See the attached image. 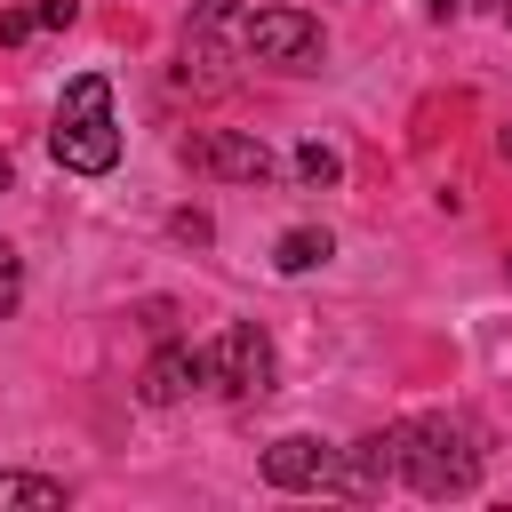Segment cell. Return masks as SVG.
Listing matches in <instances>:
<instances>
[{
  "instance_id": "9a60e30c",
  "label": "cell",
  "mask_w": 512,
  "mask_h": 512,
  "mask_svg": "<svg viewBox=\"0 0 512 512\" xmlns=\"http://www.w3.org/2000/svg\"><path fill=\"white\" fill-rule=\"evenodd\" d=\"M504 160H512V128H504Z\"/></svg>"
},
{
  "instance_id": "5b68a950",
  "label": "cell",
  "mask_w": 512,
  "mask_h": 512,
  "mask_svg": "<svg viewBox=\"0 0 512 512\" xmlns=\"http://www.w3.org/2000/svg\"><path fill=\"white\" fill-rule=\"evenodd\" d=\"M184 160H192L200 176H224V184H264V176H272V144H264V136H240V128L192 136Z\"/></svg>"
},
{
  "instance_id": "ba28073f",
  "label": "cell",
  "mask_w": 512,
  "mask_h": 512,
  "mask_svg": "<svg viewBox=\"0 0 512 512\" xmlns=\"http://www.w3.org/2000/svg\"><path fill=\"white\" fill-rule=\"evenodd\" d=\"M0 504H16V512H64V480H40V472H0Z\"/></svg>"
},
{
  "instance_id": "7a4b0ae2",
  "label": "cell",
  "mask_w": 512,
  "mask_h": 512,
  "mask_svg": "<svg viewBox=\"0 0 512 512\" xmlns=\"http://www.w3.org/2000/svg\"><path fill=\"white\" fill-rule=\"evenodd\" d=\"M48 152H56V168H72V176H104V168L120 160V120H112V80H104V72L64 80L56 120H48Z\"/></svg>"
},
{
  "instance_id": "8992f818",
  "label": "cell",
  "mask_w": 512,
  "mask_h": 512,
  "mask_svg": "<svg viewBox=\"0 0 512 512\" xmlns=\"http://www.w3.org/2000/svg\"><path fill=\"white\" fill-rule=\"evenodd\" d=\"M208 384V352H192V344H160L152 360H144V376H136V392L152 400V408H176V400H192Z\"/></svg>"
},
{
  "instance_id": "3957f363",
  "label": "cell",
  "mask_w": 512,
  "mask_h": 512,
  "mask_svg": "<svg viewBox=\"0 0 512 512\" xmlns=\"http://www.w3.org/2000/svg\"><path fill=\"white\" fill-rule=\"evenodd\" d=\"M224 24L240 32V56L280 64V72H312V64L328 56L320 16H304V8H240V16H224Z\"/></svg>"
},
{
  "instance_id": "52a82bcc",
  "label": "cell",
  "mask_w": 512,
  "mask_h": 512,
  "mask_svg": "<svg viewBox=\"0 0 512 512\" xmlns=\"http://www.w3.org/2000/svg\"><path fill=\"white\" fill-rule=\"evenodd\" d=\"M328 256H336V240H328L320 224H296V232L272 240V272H312V264H328Z\"/></svg>"
},
{
  "instance_id": "30bf717a",
  "label": "cell",
  "mask_w": 512,
  "mask_h": 512,
  "mask_svg": "<svg viewBox=\"0 0 512 512\" xmlns=\"http://www.w3.org/2000/svg\"><path fill=\"white\" fill-rule=\"evenodd\" d=\"M16 296H24V256H16L8 240H0V320L16 312Z\"/></svg>"
},
{
  "instance_id": "2e32d148",
  "label": "cell",
  "mask_w": 512,
  "mask_h": 512,
  "mask_svg": "<svg viewBox=\"0 0 512 512\" xmlns=\"http://www.w3.org/2000/svg\"><path fill=\"white\" fill-rule=\"evenodd\" d=\"M504 24H512V0H504Z\"/></svg>"
},
{
  "instance_id": "4fadbf2b",
  "label": "cell",
  "mask_w": 512,
  "mask_h": 512,
  "mask_svg": "<svg viewBox=\"0 0 512 512\" xmlns=\"http://www.w3.org/2000/svg\"><path fill=\"white\" fill-rule=\"evenodd\" d=\"M424 8H432V16H464V0H424Z\"/></svg>"
},
{
  "instance_id": "8fae6325",
  "label": "cell",
  "mask_w": 512,
  "mask_h": 512,
  "mask_svg": "<svg viewBox=\"0 0 512 512\" xmlns=\"http://www.w3.org/2000/svg\"><path fill=\"white\" fill-rule=\"evenodd\" d=\"M32 32H40V16H32V8H0V40H8V48H16V40H32Z\"/></svg>"
},
{
  "instance_id": "277c9868",
  "label": "cell",
  "mask_w": 512,
  "mask_h": 512,
  "mask_svg": "<svg viewBox=\"0 0 512 512\" xmlns=\"http://www.w3.org/2000/svg\"><path fill=\"white\" fill-rule=\"evenodd\" d=\"M208 384L232 392V400H264L272 392V336L256 320H232L216 344H208Z\"/></svg>"
},
{
  "instance_id": "9c48e42d",
  "label": "cell",
  "mask_w": 512,
  "mask_h": 512,
  "mask_svg": "<svg viewBox=\"0 0 512 512\" xmlns=\"http://www.w3.org/2000/svg\"><path fill=\"white\" fill-rule=\"evenodd\" d=\"M296 176H304V184H336V176H344V160H336L328 144H296Z\"/></svg>"
},
{
  "instance_id": "6da1fadb",
  "label": "cell",
  "mask_w": 512,
  "mask_h": 512,
  "mask_svg": "<svg viewBox=\"0 0 512 512\" xmlns=\"http://www.w3.org/2000/svg\"><path fill=\"white\" fill-rule=\"evenodd\" d=\"M384 440H392V472L416 496H472L480 488V432L464 416H408Z\"/></svg>"
},
{
  "instance_id": "7c38bea8",
  "label": "cell",
  "mask_w": 512,
  "mask_h": 512,
  "mask_svg": "<svg viewBox=\"0 0 512 512\" xmlns=\"http://www.w3.org/2000/svg\"><path fill=\"white\" fill-rule=\"evenodd\" d=\"M32 16H40V24H48V32H64V24H72V16H80V0H40V8H32Z\"/></svg>"
},
{
  "instance_id": "5bb4252c",
  "label": "cell",
  "mask_w": 512,
  "mask_h": 512,
  "mask_svg": "<svg viewBox=\"0 0 512 512\" xmlns=\"http://www.w3.org/2000/svg\"><path fill=\"white\" fill-rule=\"evenodd\" d=\"M0 192H8V152H0Z\"/></svg>"
}]
</instances>
